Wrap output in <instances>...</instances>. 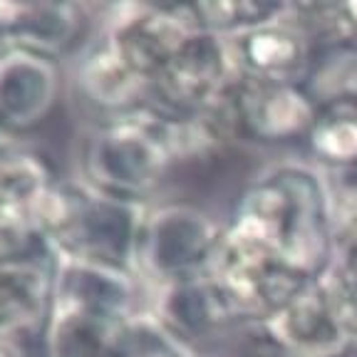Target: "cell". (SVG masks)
I'll return each instance as SVG.
<instances>
[{"instance_id":"1","label":"cell","mask_w":357,"mask_h":357,"mask_svg":"<svg viewBox=\"0 0 357 357\" xmlns=\"http://www.w3.org/2000/svg\"><path fill=\"white\" fill-rule=\"evenodd\" d=\"M263 226L280 261L305 280L323 278L337 261L328 174L310 162L268 167L241 194L236 211Z\"/></svg>"},{"instance_id":"2","label":"cell","mask_w":357,"mask_h":357,"mask_svg":"<svg viewBox=\"0 0 357 357\" xmlns=\"http://www.w3.org/2000/svg\"><path fill=\"white\" fill-rule=\"evenodd\" d=\"M172 164L162 112L151 102L97 127L82 151L89 191L134 204L159 186Z\"/></svg>"},{"instance_id":"3","label":"cell","mask_w":357,"mask_h":357,"mask_svg":"<svg viewBox=\"0 0 357 357\" xmlns=\"http://www.w3.org/2000/svg\"><path fill=\"white\" fill-rule=\"evenodd\" d=\"M318 100L301 82L234 79L216 102L199 114L223 144H293L305 142L320 117Z\"/></svg>"},{"instance_id":"4","label":"cell","mask_w":357,"mask_h":357,"mask_svg":"<svg viewBox=\"0 0 357 357\" xmlns=\"http://www.w3.org/2000/svg\"><path fill=\"white\" fill-rule=\"evenodd\" d=\"M223 226L206 211L186 204L151 208L144 213L134 273L154 280L156 288L208 273L221 243Z\"/></svg>"},{"instance_id":"5","label":"cell","mask_w":357,"mask_h":357,"mask_svg":"<svg viewBox=\"0 0 357 357\" xmlns=\"http://www.w3.org/2000/svg\"><path fill=\"white\" fill-rule=\"evenodd\" d=\"M253 330L278 357H342L352 350L342 305L328 273L303 285Z\"/></svg>"},{"instance_id":"6","label":"cell","mask_w":357,"mask_h":357,"mask_svg":"<svg viewBox=\"0 0 357 357\" xmlns=\"http://www.w3.org/2000/svg\"><path fill=\"white\" fill-rule=\"evenodd\" d=\"M146 208L134 201L109 199L95 191H79L67 231L55 241L60 256L82 258L102 266L134 271L137 241Z\"/></svg>"},{"instance_id":"7","label":"cell","mask_w":357,"mask_h":357,"mask_svg":"<svg viewBox=\"0 0 357 357\" xmlns=\"http://www.w3.org/2000/svg\"><path fill=\"white\" fill-rule=\"evenodd\" d=\"M226 40L196 30L151 82V105L176 114H196L234 84Z\"/></svg>"},{"instance_id":"8","label":"cell","mask_w":357,"mask_h":357,"mask_svg":"<svg viewBox=\"0 0 357 357\" xmlns=\"http://www.w3.org/2000/svg\"><path fill=\"white\" fill-rule=\"evenodd\" d=\"M194 33L189 6H124L105 35L137 73L154 82Z\"/></svg>"},{"instance_id":"9","label":"cell","mask_w":357,"mask_h":357,"mask_svg":"<svg viewBox=\"0 0 357 357\" xmlns=\"http://www.w3.org/2000/svg\"><path fill=\"white\" fill-rule=\"evenodd\" d=\"M223 40L238 79L303 84L312 60V43L288 15Z\"/></svg>"},{"instance_id":"10","label":"cell","mask_w":357,"mask_h":357,"mask_svg":"<svg viewBox=\"0 0 357 357\" xmlns=\"http://www.w3.org/2000/svg\"><path fill=\"white\" fill-rule=\"evenodd\" d=\"M154 318L181 345L189 340H208L223 330L243 325L226 290L208 273L159 288Z\"/></svg>"},{"instance_id":"11","label":"cell","mask_w":357,"mask_h":357,"mask_svg":"<svg viewBox=\"0 0 357 357\" xmlns=\"http://www.w3.org/2000/svg\"><path fill=\"white\" fill-rule=\"evenodd\" d=\"M55 62L43 52L6 45L0 50V127L28 129L43 122L57 100Z\"/></svg>"},{"instance_id":"12","label":"cell","mask_w":357,"mask_h":357,"mask_svg":"<svg viewBox=\"0 0 357 357\" xmlns=\"http://www.w3.org/2000/svg\"><path fill=\"white\" fill-rule=\"evenodd\" d=\"M132 301L134 280L127 271L60 256L52 307L95 315L109 323H124L132 318Z\"/></svg>"},{"instance_id":"13","label":"cell","mask_w":357,"mask_h":357,"mask_svg":"<svg viewBox=\"0 0 357 357\" xmlns=\"http://www.w3.org/2000/svg\"><path fill=\"white\" fill-rule=\"evenodd\" d=\"M77 77L82 95L95 107L112 112L114 117L151 102V82L129 65L107 35L82 55Z\"/></svg>"},{"instance_id":"14","label":"cell","mask_w":357,"mask_h":357,"mask_svg":"<svg viewBox=\"0 0 357 357\" xmlns=\"http://www.w3.org/2000/svg\"><path fill=\"white\" fill-rule=\"evenodd\" d=\"M57 268L38 256L0 263V333L47 328L55 305Z\"/></svg>"},{"instance_id":"15","label":"cell","mask_w":357,"mask_h":357,"mask_svg":"<svg viewBox=\"0 0 357 357\" xmlns=\"http://www.w3.org/2000/svg\"><path fill=\"white\" fill-rule=\"evenodd\" d=\"M84 17L77 6L57 3H0V38L50 57L82 33Z\"/></svg>"},{"instance_id":"16","label":"cell","mask_w":357,"mask_h":357,"mask_svg":"<svg viewBox=\"0 0 357 357\" xmlns=\"http://www.w3.org/2000/svg\"><path fill=\"white\" fill-rule=\"evenodd\" d=\"M52 186L50 169L40 156L0 146V216L33 226Z\"/></svg>"},{"instance_id":"17","label":"cell","mask_w":357,"mask_h":357,"mask_svg":"<svg viewBox=\"0 0 357 357\" xmlns=\"http://www.w3.org/2000/svg\"><path fill=\"white\" fill-rule=\"evenodd\" d=\"M305 144L323 172L357 169V102L323 107Z\"/></svg>"},{"instance_id":"18","label":"cell","mask_w":357,"mask_h":357,"mask_svg":"<svg viewBox=\"0 0 357 357\" xmlns=\"http://www.w3.org/2000/svg\"><path fill=\"white\" fill-rule=\"evenodd\" d=\"M124 323H109L95 315L52 307L47 323L50 357H109L114 337Z\"/></svg>"},{"instance_id":"19","label":"cell","mask_w":357,"mask_h":357,"mask_svg":"<svg viewBox=\"0 0 357 357\" xmlns=\"http://www.w3.org/2000/svg\"><path fill=\"white\" fill-rule=\"evenodd\" d=\"M303 84L320 107L357 102V43L312 47V60Z\"/></svg>"},{"instance_id":"20","label":"cell","mask_w":357,"mask_h":357,"mask_svg":"<svg viewBox=\"0 0 357 357\" xmlns=\"http://www.w3.org/2000/svg\"><path fill=\"white\" fill-rule=\"evenodd\" d=\"M191 17L196 30L218 35V38H234L245 30H253L266 22L280 20L288 15V3H266V0H231V3H191Z\"/></svg>"},{"instance_id":"21","label":"cell","mask_w":357,"mask_h":357,"mask_svg":"<svg viewBox=\"0 0 357 357\" xmlns=\"http://www.w3.org/2000/svg\"><path fill=\"white\" fill-rule=\"evenodd\" d=\"M109 357H186V345L167 333L154 315H132L119 328Z\"/></svg>"},{"instance_id":"22","label":"cell","mask_w":357,"mask_h":357,"mask_svg":"<svg viewBox=\"0 0 357 357\" xmlns=\"http://www.w3.org/2000/svg\"><path fill=\"white\" fill-rule=\"evenodd\" d=\"M330 184V211L337 253L357 245V169L325 172Z\"/></svg>"},{"instance_id":"23","label":"cell","mask_w":357,"mask_h":357,"mask_svg":"<svg viewBox=\"0 0 357 357\" xmlns=\"http://www.w3.org/2000/svg\"><path fill=\"white\" fill-rule=\"evenodd\" d=\"M33 234L35 229L28 223L0 216V263L25 256L30 241H33Z\"/></svg>"},{"instance_id":"24","label":"cell","mask_w":357,"mask_h":357,"mask_svg":"<svg viewBox=\"0 0 357 357\" xmlns=\"http://www.w3.org/2000/svg\"><path fill=\"white\" fill-rule=\"evenodd\" d=\"M335 268L342 278H347L350 283L357 285V245L355 248H347V251L337 253V261H335Z\"/></svg>"},{"instance_id":"25","label":"cell","mask_w":357,"mask_h":357,"mask_svg":"<svg viewBox=\"0 0 357 357\" xmlns=\"http://www.w3.org/2000/svg\"><path fill=\"white\" fill-rule=\"evenodd\" d=\"M352 352L357 355V335H352Z\"/></svg>"}]
</instances>
